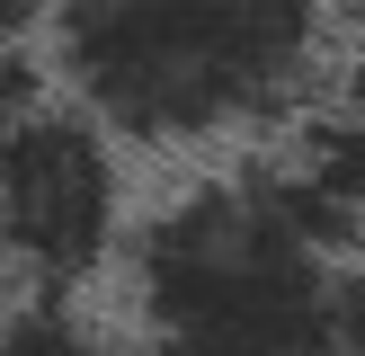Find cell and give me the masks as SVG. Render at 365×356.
<instances>
[{"label":"cell","instance_id":"6da1fadb","mask_svg":"<svg viewBox=\"0 0 365 356\" xmlns=\"http://www.w3.org/2000/svg\"><path fill=\"white\" fill-rule=\"evenodd\" d=\"M134 320L152 356H356V267L303 223L285 169H223L143 223Z\"/></svg>","mask_w":365,"mask_h":356},{"label":"cell","instance_id":"7a4b0ae2","mask_svg":"<svg viewBox=\"0 0 365 356\" xmlns=\"http://www.w3.org/2000/svg\"><path fill=\"white\" fill-rule=\"evenodd\" d=\"M45 63L107 134L205 142L312 98L330 18L294 0H71L45 9Z\"/></svg>","mask_w":365,"mask_h":356},{"label":"cell","instance_id":"3957f363","mask_svg":"<svg viewBox=\"0 0 365 356\" xmlns=\"http://www.w3.org/2000/svg\"><path fill=\"white\" fill-rule=\"evenodd\" d=\"M0 241L27 294H71L116 249V152L107 125L71 98H45L0 134Z\"/></svg>","mask_w":365,"mask_h":356},{"label":"cell","instance_id":"277c9868","mask_svg":"<svg viewBox=\"0 0 365 356\" xmlns=\"http://www.w3.org/2000/svg\"><path fill=\"white\" fill-rule=\"evenodd\" d=\"M285 187H294L303 223L339 249V258H365V107L339 98L330 116H312L294 142H285Z\"/></svg>","mask_w":365,"mask_h":356},{"label":"cell","instance_id":"5b68a950","mask_svg":"<svg viewBox=\"0 0 365 356\" xmlns=\"http://www.w3.org/2000/svg\"><path fill=\"white\" fill-rule=\"evenodd\" d=\"M0 356H125L98 320H81L63 294H18L0 320Z\"/></svg>","mask_w":365,"mask_h":356},{"label":"cell","instance_id":"8992f818","mask_svg":"<svg viewBox=\"0 0 365 356\" xmlns=\"http://www.w3.org/2000/svg\"><path fill=\"white\" fill-rule=\"evenodd\" d=\"M348 107H365V9H356V80H348Z\"/></svg>","mask_w":365,"mask_h":356},{"label":"cell","instance_id":"52a82bcc","mask_svg":"<svg viewBox=\"0 0 365 356\" xmlns=\"http://www.w3.org/2000/svg\"><path fill=\"white\" fill-rule=\"evenodd\" d=\"M356 356H365V276H356Z\"/></svg>","mask_w":365,"mask_h":356}]
</instances>
